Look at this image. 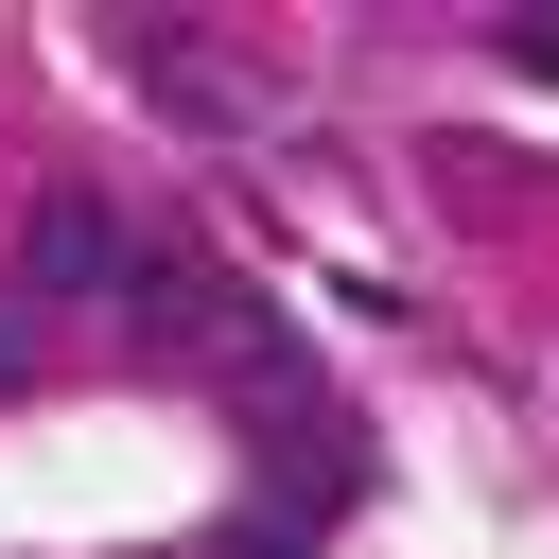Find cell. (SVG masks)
Masks as SVG:
<instances>
[{
	"instance_id": "obj_2",
	"label": "cell",
	"mask_w": 559,
	"mask_h": 559,
	"mask_svg": "<svg viewBox=\"0 0 559 559\" xmlns=\"http://www.w3.org/2000/svg\"><path fill=\"white\" fill-rule=\"evenodd\" d=\"M17 280H35V297H122V280H140V227H122L105 192H52V210L17 227Z\"/></svg>"
},
{
	"instance_id": "obj_3",
	"label": "cell",
	"mask_w": 559,
	"mask_h": 559,
	"mask_svg": "<svg viewBox=\"0 0 559 559\" xmlns=\"http://www.w3.org/2000/svg\"><path fill=\"white\" fill-rule=\"evenodd\" d=\"M489 52H507V70H559V0H524V17H489Z\"/></svg>"
},
{
	"instance_id": "obj_1",
	"label": "cell",
	"mask_w": 559,
	"mask_h": 559,
	"mask_svg": "<svg viewBox=\"0 0 559 559\" xmlns=\"http://www.w3.org/2000/svg\"><path fill=\"white\" fill-rule=\"evenodd\" d=\"M122 314H140V349H192V367H227V384H280V314H262L245 280H210L192 245H140Z\"/></svg>"
}]
</instances>
